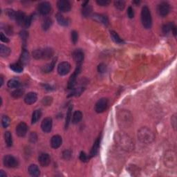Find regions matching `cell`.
Listing matches in <instances>:
<instances>
[{"label": "cell", "instance_id": "cell-1", "mask_svg": "<svg viewBox=\"0 0 177 177\" xmlns=\"http://www.w3.org/2000/svg\"><path fill=\"white\" fill-rule=\"evenodd\" d=\"M116 143L124 150L130 151L134 149V142L132 138L124 132H116L114 134Z\"/></svg>", "mask_w": 177, "mask_h": 177}, {"label": "cell", "instance_id": "cell-2", "mask_svg": "<svg viewBox=\"0 0 177 177\" xmlns=\"http://www.w3.org/2000/svg\"><path fill=\"white\" fill-rule=\"evenodd\" d=\"M138 138L143 143L149 144L154 140V134L153 132L147 127H142L138 132Z\"/></svg>", "mask_w": 177, "mask_h": 177}, {"label": "cell", "instance_id": "cell-3", "mask_svg": "<svg viewBox=\"0 0 177 177\" xmlns=\"http://www.w3.org/2000/svg\"><path fill=\"white\" fill-rule=\"evenodd\" d=\"M54 51L51 48H44V49H38L35 50L33 52V56L36 60H48L53 56Z\"/></svg>", "mask_w": 177, "mask_h": 177}, {"label": "cell", "instance_id": "cell-4", "mask_svg": "<svg viewBox=\"0 0 177 177\" xmlns=\"http://www.w3.org/2000/svg\"><path fill=\"white\" fill-rule=\"evenodd\" d=\"M141 21L142 24L146 29L152 27V19L150 8L147 6H144L141 10Z\"/></svg>", "mask_w": 177, "mask_h": 177}, {"label": "cell", "instance_id": "cell-5", "mask_svg": "<svg viewBox=\"0 0 177 177\" xmlns=\"http://www.w3.org/2000/svg\"><path fill=\"white\" fill-rule=\"evenodd\" d=\"M118 121L122 126L128 127L132 121V116L128 111H123L118 115Z\"/></svg>", "mask_w": 177, "mask_h": 177}, {"label": "cell", "instance_id": "cell-6", "mask_svg": "<svg viewBox=\"0 0 177 177\" xmlns=\"http://www.w3.org/2000/svg\"><path fill=\"white\" fill-rule=\"evenodd\" d=\"M80 71H81V65H78L75 71L73 72V73L69 78L68 84H67V88L69 89H73V87H75L76 80H77V77L80 73Z\"/></svg>", "mask_w": 177, "mask_h": 177}, {"label": "cell", "instance_id": "cell-7", "mask_svg": "<svg viewBox=\"0 0 177 177\" xmlns=\"http://www.w3.org/2000/svg\"><path fill=\"white\" fill-rule=\"evenodd\" d=\"M3 163L5 167L8 168H15L18 165V161L11 155H6L4 157Z\"/></svg>", "mask_w": 177, "mask_h": 177}, {"label": "cell", "instance_id": "cell-8", "mask_svg": "<svg viewBox=\"0 0 177 177\" xmlns=\"http://www.w3.org/2000/svg\"><path fill=\"white\" fill-rule=\"evenodd\" d=\"M164 162L167 167H175L176 165V156L175 154L172 152H168L165 155Z\"/></svg>", "mask_w": 177, "mask_h": 177}, {"label": "cell", "instance_id": "cell-9", "mask_svg": "<svg viewBox=\"0 0 177 177\" xmlns=\"http://www.w3.org/2000/svg\"><path fill=\"white\" fill-rule=\"evenodd\" d=\"M108 107V100L105 98H100L96 102L95 105V111L97 113H102L106 110Z\"/></svg>", "mask_w": 177, "mask_h": 177}, {"label": "cell", "instance_id": "cell-10", "mask_svg": "<svg viewBox=\"0 0 177 177\" xmlns=\"http://www.w3.org/2000/svg\"><path fill=\"white\" fill-rule=\"evenodd\" d=\"M157 11H158V15L161 17H165L167 15L170 11V4L167 2L163 1L158 4L157 7Z\"/></svg>", "mask_w": 177, "mask_h": 177}, {"label": "cell", "instance_id": "cell-11", "mask_svg": "<svg viewBox=\"0 0 177 177\" xmlns=\"http://www.w3.org/2000/svg\"><path fill=\"white\" fill-rule=\"evenodd\" d=\"M38 10L39 13L42 15H47L51 12V5L48 1H42L39 4Z\"/></svg>", "mask_w": 177, "mask_h": 177}, {"label": "cell", "instance_id": "cell-12", "mask_svg": "<svg viewBox=\"0 0 177 177\" xmlns=\"http://www.w3.org/2000/svg\"><path fill=\"white\" fill-rule=\"evenodd\" d=\"M71 70V64L67 62H61L58 67V72L60 76H65L69 73Z\"/></svg>", "mask_w": 177, "mask_h": 177}, {"label": "cell", "instance_id": "cell-13", "mask_svg": "<svg viewBox=\"0 0 177 177\" xmlns=\"http://www.w3.org/2000/svg\"><path fill=\"white\" fill-rule=\"evenodd\" d=\"M57 6H58V9L61 12L63 13L69 12L71 8V3L69 1H67V0H60L57 3Z\"/></svg>", "mask_w": 177, "mask_h": 177}, {"label": "cell", "instance_id": "cell-14", "mask_svg": "<svg viewBox=\"0 0 177 177\" xmlns=\"http://www.w3.org/2000/svg\"><path fill=\"white\" fill-rule=\"evenodd\" d=\"M52 124H53V121H52V118L50 117L45 118L41 122V128L44 132L49 133L51 131L52 129Z\"/></svg>", "mask_w": 177, "mask_h": 177}, {"label": "cell", "instance_id": "cell-15", "mask_svg": "<svg viewBox=\"0 0 177 177\" xmlns=\"http://www.w3.org/2000/svg\"><path fill=\"white\" fill-rule=\"evenodd\" d=\"M28 126L24 122L19 123L16 127V134L19 137H24L27 135Z\"/></svg>", "mask_w": 177, "mask_h": 177}, {"label": "cell", "instance_id": "cell-16", "mask_svg": "<svg viewBox=\"0 0 177 177\" xmlns=\"http://www.w3.org/2000/svg\"><path fill=\"white\" fill-rule=\"evenodd\" d=\"M73 58L78 65H81L83 60H84V53L81 49H76L72 54Z\"/></svg>", "mask_w": 177, "mask_h": 177}, {"label": "cell", "instance_id": "cell-17", "mask_svg": "<svg viewBox=\"0 0 177 177\" xmlns=\"http://www.w3.org/2000/svg\"><path fill=\"white\" fill-rule=\"evenodd\" d=\"M38 161L41 166H42V167H47L50 163H51V158H50V156L49 154L44 153V154L40 155V156L38 158Z\"/></svg>", "mask_w": 177, "mask_h": 177}, {"label": "cell", "instance_id": "cell-18", "mask_svg": "<svg viewBox=\"0 0 177 177\" xmlns=\"http://www.w3.org/2000/svg\"><path fill=\"white\" fill-rule=\"evenodd\" d=\"M92 18L94 19V20L97 21L98 22L102 23L104 25H107L109 24V19L108 17L106 16V15H104L102 14H98V13H94L92 15Z\"/></svg>", "mask_w": 177, "mask_h": 177}, {"label": "cell", "instance_id": "cell-19", "mask_svg": "<svg viewBox=\"0 0 177 177\" xmlns=\"http://www.w3.org/2000/svg\"><path fill=\"white\" fill-rule=\"evenodd\" d=\"M38 100V95L35 92H29L26 95L24 101L27 104H33Z\"/></svg>", "mask_w": 177, "mask_h": 177}, {"label": "cell", "instance_id": "cell-20", "mask_svg": "<svg viewBox=\"0 0 177 177\" xmlns=\"http://www.w3.org/2000/svg\"><path fill=\"white\" fill-rule=\"evenodd\" d=\"M62 137L59 136V135H55V136L51 138V145L54 149H57V148L60 147V145H62Z\"/></svg>", "mask_w": 177, "mask_h": 177}, {"label": "cell", "instance_id": "cell-21", "mask_svg": "<svg viewBox=\"0 0 177 177\" xmlns=\"http://www.w3.org/2000/svg\"><path fill=\"white\" fill-rule=\"evenodd\" d=\"M92 13V7L91 6L89 5V1H85L82 4V14L84 17H87L90 16Z\"/></svg>", "mask_w": 177, "mask_h": 177}, {"label": "cell", "instance_id": "cell-22", "mask_svg": "<svg viewBox=\"0 0 177 177\" xmlns=\"http://www.w3.org/2000/svg\"><path fill=\"white\" fill-rule=\"evenodd\" d=\"M56 61H57V58H53V60H51V62L48 63V64L44 65V66L41 68V71H42L44 73H47L51 72L53 71L55 65L56 64Z\"/></svg>", "mask_w": 177, "mask_h": 177}, {"label": "cell", "instance_id": "cell-23", "mask_svg": "<svg viewBox=\"0 0 177 177\" xmlns=\"http://www.w3.org/2000/svg\"><path fill=\"white\" fill-rule=\"evenodd\" d=\"M26 18H27V16L25 15L24 13L21 11V10H19V11L17 12L16 17H15V21H16L17 24L19 26L24 25Z\"/></svg>", "mask_w": 177, "mask_h": 177}, {"label": "cell", "instance_id": "cell-24", "mask_svg": "<svg viewBox=\"0 0 177 177\" xmlns=\"http://www.w3.org/2000/svg\"><path fill=\"white\" fill-rule=\"evenodd\" d=\"M100 137L95 141V143H93V145L92 148H91L90 154H89V158H92V157L95 156L96 155H97L99 151L100 148Z\"/></svg>", "mask_w": 177, "mask_h": 177}, {"label": "cell", "instance_id": "cell-25", "mask_svg": "<svg viewBox=\"0 0 177 177\" xmlns=\"http://www.w3.org/2000/svg\"><path fill=\"white\" fill-rule=\"evenodd\" d=\"M56 19L59 24L62 26V27H67V26H69L70 23L69 19L65 18V17L60 13H58L56 15Z\"/></svg>", "mask_w": 177, "mask_h": 177}, {"label": "cell", "instance_id": "cell-26", "mask_svg": "<svg viewBox=\"0 0 177 177\" xmlns=\"http://www.w3.org/2000/svg\"><path fill=\"white\" fill-rule=\"evenodd\" d=\"M30 58H29V54H28V51L25 49H23L22 53L20 56V58H19V63L22 65H26L27 64L28 62H29Z\"/></svg>", "mask_w": 177, "mask_h": 177}, {"label": "cell", "instance_id": "cell-27", "mask_svg": "<svg viewBox=\"0 0 177 177\" xmlns=\"http://www.w3.org/2000/svg\"><path fill=\"white\" fill-rule=\"evenodd\" d=\"M28 173H29L32 176H38L40 174V171L39 169L38 166L36 165H30L28 167Z\"/></svg>", "mask_w": 177, "mask_h": 177}, {"label": "cell", "instance_id": "cell-28", "mask_svg": "<svg viewBox=\"0 0 177 177\" xmlns=\"http://www.w3.org/2000/svg\"><path fill=\"white\" fill-rule=\"evenodd\" d=\"M82 118V113L80 111H76L73 113L72 116V123L78 124L79 123Z\"/></svg>", "mask_w": 177, "mask_h": 177}, {"label": "cell", "instance_id": "cell-29", "mask_svg": "<svg viewBox=\"0 0 177 177\" xmlns=\"http://www.w3.org/2000/svg\"><path fill=\"white\" fill-rule=\"evenodd\" d=\"M10 52H11V50H10L9 47H6V46L4 44L0 45V56H1L2 58L8 57L10 55Z\"/></svg>", "mask_w": 177, "mask_h": 177}, {"label": "cell", "instance_id": "cell-30", "mask_svg": "<svg viewBox=\"0 0 177 177\" xmlns=\"http://www.w3.org/2000/svg\"><path fill=\"white\" fill-rule=\"evenodd\" d=\"M41 116V111L40 109H37L33 113L32 118H31V123L36 124L39 120L40 119Z\"/></svg>", "mask_w": 177, "mask_h": 177}, {"label": "cell", "instance_id": "cell-31", "mask_svg": "<svg viewBox=\"0 0 177 177\" xmlns=\"http://www.w3.org/2000/svg\"><path fill=\"white\" fill-rule=\"evenodd\" d=\"M110 36L111 40H112L116 44H122L123 43V40L120 38L118 34L116 32L113 31V30H111L110 31Z\"/></svg>", "mask_w": 177, "mask_h": 177}, {"label": "cell", "instance_id": "cell-32", "mask_svg": "<svg viewBox=\"0 0 177 177\" xmlns=\"http://www.w3.org/2000/svg\"><path fill=\"white\" fill-rule=\"evenodd\" d=\"M10 68L15 73H21L23 71V65L19 62L14 63V64H10Z\"/></svg>", "mask_w": 177, "mask_h": 177}, {"label": "cell", "instance_id": "cell-33", "mask_svg": "<svg viewBox=\"0 0 177 177\" xmlns=\"http://www.w3.org/2000/svg\"><path fill=\"white\" fill-rule=\"evenodd\" d=\"M174 27H175V26H174V24L172 22H168L167 24H164L162 27L163 33L165 34L168 33L172 31Z\"/></svg>", "mask_w": 177, "mask_h": 177}, {"label": "cell", "instance_id": "cell-34", "mask_svg": "<svg viewBox=\"0 0 177 177\" xmlns=\"http://www.w3.org/2000/svg\"><path fill=\"white\" fill-rule=\"evenodd\" d=\"M4 140L5 143L8 147H11L13 145V139L12 135L10 132H6L4 134Z\"/></svg>", "mask_w": 177, "mask_h": 177}, {"label": "cell", "instance_id": "cell-35", "mask_svg": "<svg viewBox=\"0 0 177 177\" xmlns=\"http://www.w3.org/2000/svg\"><path fill=\"white\" fill-rule=\"evenodd\" d=\"M52 25V20L51 18L49 17H46V18L43 20L42 22V28L43 30H47L49 29L50 27H51Z\"/></svg>", "mask_w": 177, "mask_h": 177}, {"label": "cell", "instance_id": "cell-36", "mask_svg": "<svg viewBox=\"0 0 177 177\" xmlns=\"http://www.w3.org/2000/svg\"><path fill=\"white\" fill-rule=\"evenodd\" d=\"M72 109H73V106L70 105L69 107L67 110V117H66V121H65V127L67 128L69 125L70 122H71V111Z\"/></svg>", "mask_w": 177, "mask_h": 177}, {"label": "cell", "instance_id": "cell-37", "mask_svg": "<svg viewBox=\"0 0 177 177\" xmlns=\"http://www.w3.org/2000/svg\"><path fill=\"white\" fill-rule=\"evenodd\" d=\"M19 84H20V83H19V80H17L16 79H11L7 83V85L8 87H9L10 89H16V88H18Z\"/></svg>", "mask_w": 177, "mask_h": 177}, {"label": "cell", "instance_id": "cell-38", "mask_svg": "<svg viewBox=\"0 0 177 177\" xmlns=\"http://www.w3.org/2000/svg\"><path fill=\"white\" fill-rule=\"evenodd\" d=\"M24 93V91L22 89H16L15 91H13L11 95L15 98H19L23 96Z\"/></svg>", "mask_w": 177, "mask_h": 177}, {"label": "cell", "instance_id": "cell-39", "mask_svg": "<svg viewBox=\"0 0 177 177\" xmlns=\"http://www.w3.org/2000/svg\"><path fill=\"white\" fill-rule=\"evenodd\" d=\"M5 13L6 15L9 17L10 19H15V17H16V15H17V12L15 11V10L11 9V8H8L5 10Z\"/></svg>", "mask_w": 177, "mask_h": 177}, {"label": "cell", "instance_id": "cell-40", "mask_svg": "<svg viewBox=\"0 0 177 177\" xmlns=\"http://www.w3.org/2000/svg\"><path fill=\"white\" fill-rule=\"evenodd\" d=\"M10 119L9 118V117H8L7 116H2L1 124L4 128L8 127V125L10 124Z\"/></svg>", "mask_w": 177, "mask_h": 177}, {"label": "cell", "instance_id": "cell-41", "mask_svg": "<svg viewBox=\"0 0 177 177\" xmlns=\"http://www.w3.org/2000/svg\"><path fill=\"white\" fill-rule=\"evenodd\" d=\"M83 90H84V89L82 88V87H79V88H76V89H72V91L71 93H70V95H69V96H78L81 94L82 93Z\"/></svg>", "mask_w": 177, "mask_h": 177}, {"label": "cell", "instance_id": "cell-42", "mask_svg": "<svg viewBox=\"0 0 177 177\" xmlns=\"http://www.w3.org/2000/svg\"><path fill=\"white\" fill-rule=\"evenodd\" d=\"M52 102H53V98L51 97V96H46L41 100V103L45 106L51 105Z\"/></svg>", "mask_w": 177, "mask_h": 177}, {"label": "cell", "instance_id": "cell-43", "mask_svg": "<svg viewBox=\"0 0 177 177\" xmlns=\"http://www.w3.org/2000/svg\"><path fill=\"white\" fill-rule=\"evenodd\" d=\"M114 6L118 10H123L125 6V2L124 1H114Z\"/></svg>", "mask_w": 177, "mask_h": 177}, {"label": "cell", "instance_id": "cell-44", "mask_svg": "<svg viewBox=\"0 0 177 177\" xmlns=\"http://www.w3.org/2000/svg\"><path fill=\"white\" fill-rule=\"evenodd\" d=\"M71 37L72 42H73L74 44H76L77 43L78 40V32L76 31V30H73V31L71 32Z\"/></svg>", "mask_w": 177, "mask_h": 177}, {"label": "cell", "instance_id": "cell-45", "mask_svg": "<svg viewBox=\"0 0 177 177\" xmlns=\"http://www.w3.org/2000/svg\"><path fill=\"white\" fill-rule=\"evenodd\" d=\"M80 159L82 162H87L89 159V156H87L86 153L84 152H81L80 154Z\"/></svg>", "mask_w": 177, "mask_h": 177}, {"label": "cell", "instance_id": "cell-46", "mask_svg": "<svg viewBox=\"0 0 177 177\" xmlns=\"http://www.w3.org/2000/svg\"><path fill=\"white\" fill-rule=\"evenodd\" d=\"M33 21V16L32 15H29V16H27V18L25 19V22H24V27L28 28L31 24V22Z\"/></svg>", "mask_w": 177, "mask_h": 177}, {"label": "cell", "instance_id": "cell-47", "mask_svg": "<svg viewBox=\"0 0 177 177\" xmlns=\"http://www.w3.org/2000/svg\"><path fill=\"white\" fill-rule=\"evenodd\" d=\"M98 71L100 73H103L107 71V66L106 64H103V63H101L98 65Z\"/></svg>", "mask_w": 177, "mask_h": 177}, {"label": "cell", "instance_id": "cell-48", "mask_svg": "<svg viewBox=\"0 0 177 177\" xmlns=\"http://www.w3.org/2000/svg\"><path fill=\"white\" fill-rule=\"evenodd\" d=\"M62 156L65 160H69L71 156V152L69 150H65L62 153Z\"/></svg>", "mask_w": 177, "mask_h": 177}, {"label": "cell", "instance_id": "cell-49", "mask_svg": "<svg viewBox=\"0 0 177 177\" xmlns=\"http://www.w3.org/2000/svg\"><path fill=\"white\" fill-rule=\"evenodd\" d=\"M110 1H108V0H98L97 1H96V3H97L99 6H106L109 5V4H110Z\"/></svg>", "mask_w": 177, "mask_h": 177}, {"label": "cell", "instance_id": "cell-50", "mask_svg": "<svg viewBox=\"0 0 177 177\" xmlns=\"http://www.w3.org/2000/svg\"><path fill=\"white\" fill-rule=\"evenodd\" d=\"M20 37L25 44L26 41H27V39L28 38V33L27 31H25V30H22V31L20 33Z\"/></svg>", "mask_w": 177, "mask_h": 177}, {"label": "cell", "instance_id": "cell-51", "mask_svg": "<svg viewBox=\"0 0 177 177\" xmlns=\"http://www.w3.org/2000/svg\"><path fill=\"white\" fill-rule=\"evenodd\" d=\"M127 16L129 18H130V19H132L134 17V9H133L131 6H130V7L127 8Z\"/></svg>", "mask_w": 177, "mask_h": 177}, {"label": "cell", "instance_id": "cell-52", "mask_svg": "<svg viewBox=\"0 0 177 177\" xmlns=\"http://www.w3.org/2000/svg\"><path fill=\"white\" fill-rule=\"evenodd\" d=\"M29 139H30V141L32 142V143H36V142L37 141V140H38V136H37L36 133L32 132L30 135Z\"/></svg>", "mask_w": 177, "mask_h": 177}, {"label": "cell", "instance_id": "cell-53", "mask_svg": "<svg viewBox=\"0 0 177 177\" xmlns=\"http://www.w3.org/2000/svg\"><path fill=\"white\" fill-rule=\"evenodd\" d=\"M1 40L3 41V42L8 43V41H9V39L4 34V33H1Z\"/></svg>", "mask_w": 177, "mask_h": 177}, {"label": "cell", "instance_id": "cell-54", "mask_svg": "<svg viewBox=\"0 0 177 177\" xmlns=\"http://www.w3.org/2000/svg\"><path fill=\"white\" fill-rule=\"evenodd\" d=\"M0 176L1 177H6V174L4 173L3 170H1V172H0Z\"/></svg>", "mask_w": 177, "mask_h": 177}, {"label": "cell", "instance_id": "cell-55", "mask_svg": "<svg viewBox=\"0 0 177 177\" xmlns=\"http://www.w3.org/2000/svg\"><path fill=\"white\" fill-rule=\"evenodd\" d=\"M1 86H2V85H3V84H4V79H3V77H2V76H1Z\"/></svg>", "mask_w": 177, "mask_h": 177}]
</instances>
